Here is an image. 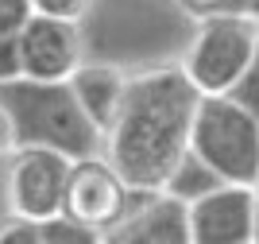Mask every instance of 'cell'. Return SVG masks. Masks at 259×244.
Wrapping results in <instances>:
<instances>
[{"mask_svg": "<svg viewBox=\"0 0 259 244\" xmlns=\"http://www.w3.org/2000/svg\"><path fill=\"white\" fill-rule=\"evenodd\" d=\"M228 97L240 101L244 109H251V113L259 117V39H255V51H251V58H248V66H244L240 82L228 89Z\"/></svg>", "mask_w": 259, "mask_h": 244, "instance_id": "14", "label": "cell"}, {"mask_svg": "<svg viewBox=\"0 0 259 244\" xmlns=\"http://www.w3.org/2000/svg\"><path fill=\"white\" fill-rule=\"evenodd\" d=\"M259 39V20L251 16H201L186 39L178 70L201 97L228 93L240 82Z\"/></svg>", "mask_w": 259, "mask_h": 244, "instance_id": "4", "label": "cell"}, {"mask_svg": "<svg viewBox=\"0 0 259 244\" xmlns=\"http://www.w3.org/2000/svg\"><path fill=\"white\" fill-rule=\"evenodd\" d=\"M251 244H259V186H255V225H251Z\"/></svg>", "mask_w": 259, "mask_h": 244, "instance_id": "20", "label": "cell"}, {"mask_svg": "<svg viewBox=\"0 0 259 244\" xmlns=\"http://www.w3.org/2000/svg\"><path fill=\"white\" fill-rule=\"evenodd\" d=\"M190 20L201 16H251L259 20V0H174Z\"/></svg>", "mask_w": 259, "mask_h": 244, "instance_id": "13", "label": "cell"}, {"mask_svg": "<svg viewBox=\"0 0 259 244\" xmlns=\"http://www.w3.org/2000/svg\"><path fill=\"white\" fill-rule=\"evenodd\" d=\"M16 148H20V144H16V124H12L8 109L0 105V159H8Z\"/></svg>", "mask_w": 259, "mask_h": 244, "instance_id": "19", "label": "cell"}, {"mask_svg": "<svg viewBox=\"0 0 259 244\" xmlns=\"http://www.w3.org/2000/svg\"><path fill=\"white\" fill-rule=\"evenodd\" d=\"M108 244H190L186 202L166 190H136V202L105 236Z\"/></svg>", "mask_w": 259, "mask_h": 244, "instance_id": "9", "label": "cell"}, {"mask_svg": "<svg viewBox=\"0 0 259 244\" xmlns=\"http://www.w3.org/2000/svg\"><path fill=\"white\" fill-rule=\"evenodd\" d=\"M0 105L8 109L12 124H16L20 148L35 144V148H54L70 159H81V155H97L105 144V136L77 109L66 82L12 78L0 85Z\"/></svg>", "mask_w": 259, "mask_h": 244, "instance_id": "2", "label": "cell"}, {"mask_svg": "<svg viewBox=\"0 0 259 244\" xmlns=\"http://www.w3.org/2000/svg\"><path fill=\"white\" fill-rule=\"evenodd\" d=\"M66 85H70L77 109L85 113V120L105 136L112 117H116V109H120V101H124L128 70L116 62H81L74 74L66 78Z\"/></svg>", "mask_w": 259, "mask_h": 244, "instance_id": "10", "label": "cell"}, {"mask_svg": "<svg viewBox=\"0 0 259 244\" xmlns=\"http://www.w3.org/2000/svg\"><path fill=\"white\" fill-rule=\"evenodd\" d=\"M70 155L54 148H16L4 170V202L12 217L23 221H51L62 213L66 179H70Z\"/></svg>", "mask_w": 259, "mask_h": 244, "instance_id": "5", "label": "cell"}, {"mask_svg": "<svg viewBox=\"0 0 259 244\" xmlns=\"http://www.w3.org/2000/svg\"><path fill=\"white\" fill-rule=\"evenodd\" d=\"M16 47H20V78L31 82H66L85 62L81 23L39 16V12H31V20L20 27Z\"/></svg>", "mask_w": 259, "mask_h": 244, "instance_id": "7", "label": "cell"}, {"mask_svg": "<svg viewBox=\"0 0 259 244\" xmlns=\"http://www.w3.org/2000/svg\"><path fill=\"white\" fill-rule=\"evenodd\" d=\"M0 244H39V225L23 221V217H12L0 229Z\"/></svg>", "mask_w": 259, "mask_h": 244, "instance_id": "17", "label": "cell"}, {"mask_svg": "<svg viewBox=\"0 0 259 244\" xmlns=\"http://www.w3.org/2000/svg\"><path fill=\"white\" fill-rule=\"evenodd\" d=\"M197 89L178 66H147L128 74V89L105 132L101 155L132 190H162L170 167L190 148Z\"/></svg>", "mask_w": 259, "mask_h": 244, "instance_id": "1", "label": "cell"}, {"mask_svg": "<svg viewBox=\"0 0 259 244\" xmlns=\"http://www.w3.org/2000/svg\"><path fill=\"white\" fill-rule=\"evenodd\" d=\"M190 151L221 182L259 186V117L228 93L197 97L190 120Z\"/></svg>", "mask_w": 259, "mask_h": 244, "instance_id": "3", "label": "cell"}, {"mask_svg": "<svg viewBox=\"0 0 259 244\" xmlns=\"http://www.w3.org/2000/svg\"><path fill=\"white\" fill-rule=\"evenodd\" d=\"M190 244H251L255 225V186L221 182L209 194L186 202Z\"/></svg>", "mask_w": 259, "mask_h": 244, "instance_id": "8", "label": "cell"}, {"mask_svg": "<svg viewBox=\"0 0 259 244\" xmlns=\"http://www.w3.org/2000/svg\"><path fill=\"white\" fill-rule=\"evenodd\" d=\"M31 0H0V35H20V27L31 20Z\"/></svg>", "mask_w": 259, "mask_h": 244, "instance_id": "16", "label": "cell"}, {"mask_svg": "<svg viewBox=\"0 0 259 244\" xmlns=\"http://www.w3.org/2000/svg\"><path fill=\"white\" fill-rule=\"evenodd\" d=\"M20 78V47H16V35H0V85Z\"/></svg>", "mask_w": 259, "mask_h": 244, "instance_id": "18", "label": "cell"}, {"mask_svg": "<svg viewBox=\"0 0 259 244\" xmlns=\"http://www.w3.org/2000/svg\"><path fill=\"white\" fill-rule=\"evenodd\" d=\"M213 186H221L217 170L205 167L190 148H186V155L170 167V175H166V182H162V190L170 194V198H178V202H194V198L209 194Z\"/></svg>", "mask_w": 259, "mask_h": 244, "instance_id": "11", "label": "cell"}, {"mask_svg": "<svg viewBox=\"0 0 259 244\" xmlns=\"http://www.w3.org/2000/svg\"><path fill=\"white\" fill-rule=\"evenodd\" d=\"M136 202V190L116 175V167L105 155H81L70 163V179H66V198L62 213L70 221L85 225L105 240L112 229L120 225V217L128 213V205Z\"/></svg>", "mask_w": 259, "mask_h": 244, "instance_id": "6", "label": "cell"}, {"mask_svg": "<svg viewBox=\"0 0 259 244\" xmlns=\"http://www.w3.org/2000/svg\"><path fill=\"white\" fill-rule=\"evenodd\" d=\"M39 225V244H101V236L85 225L70 221L66 213L51 217V221H35Z\"/></svg>", "mask_w": 259, "mask_h": 244, "instance_id": "12", "label": "cell"}, {"mask_svg": "<svg viewBox=\"0 0 259 244\" xmlns=\"http://www.w3.org/2000/svg\"><path fill=\"white\" fill-rule=\"evenodd\" d=\"M93 4L97 0H31V8L39 16H54V20H70V23H85Z\"/></svg>", "mask_w": 259, "mask_h": 244, "instance_id": "15", "label": "cell"}]
</instances>
